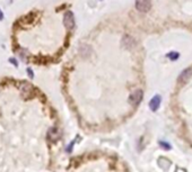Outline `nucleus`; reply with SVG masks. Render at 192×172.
<instances>
[{
  "mask_svg": "<svg viewBox=\"0 0 192 172\" xmlns=\"http://www.w3.org/2000/svg\"><path fill=\"white\" fill-rule=\"evenodd\" d=\"M136 8L140 13H148L152 8V0H136Z\"/></svg>",
  "mask_w": 192,
  "mask_h": 172,
  "instance_id": "f257e3e1",
  "label": "nucleus"
},
{
  "mask_svg": "<svg viewBox=\"0 0 192 172\" xmlns=\"http://www.w3.org/2000/svg\"><path fill=\"white\" fill-rule=\"evenodd\" d=\"M142 97H143L142 90L138 89V90L133 91V92L130 94V97H129V103H130L132 106H138L141 103V100H142Z\"/></svg>",
  "mask_w": 192,
  "mask_h": 172,
  "instance_id": "f03ea898",
  "label": "nucleus"
},
{
  "mask_svg": "<svg viewBox=\"0 0 192 172\" xmlns=\"http://www.w3.org/2000/svg\"><path fill=\"white\" fill-rule=\"evenodd\" d=\"M64 25L67 29H72L75 26V16L72 11H66L64 15Z\"/></svg>",
  "mask_w": 192,
  "mask_h": 172,
  "instance_id": "7ed1b4c3",
  "label": "nucleus"
},
{
  "mask_svg": "<svg viewBox=\"0 0 192 172\" xmlns=\"http://www.w3.org/2000/svg\"><path fill=\"white\" fill-rule=\"evenodd\" d=\"M136 40L132 36L130 35H124L123 38H122V46L124 49H128V50H132L135 46H136Z\"/></svg>",
  "mask_w": 192,
  "mask_h": 172,
  "instance_id": "20e7f679",
  "label": "nucleus"
},
{
  "mask_svg": "<svg viewBox=\"0 0 192 172\" xmlns=\"http://www.w3.org/2000/svg\"><path fill=\"white\" fill-rule=\"evenodd\" d=\"M192 77V69L191 67H188V69H185L181 74L179 76V79H178V82L179 83H185L188 80L190 79Z\"/></svg>",
  "mask_w": 192,
  "mask_h": 172,
  "instance_id": "39448f33",
  "label": "nucleus"
},
{
  "mask_svg": "<svg viewBox=\"0 0 192 172\" xmlns=\"http://www.w3.org/2000/svg\"><path fill=\"white\" fill-rule=\"evenodd\" d=\"M19 88H20V92H22L24 98H28L33 93V88L29 83H22Z\"/></svg>",
  "mask_w": 192,
  "mask_h": 172,
  "instance_id": "423d86ee",
  "label": "nucleus"
},
{
  "mask_svg": "<svg viewBox=\"0 0 192 172\" xmlns=\"http://www.w3.org/2000/svg\"><path fill=\"white\" fill-rule=\"evenodd\" d=\"M161 101H162L161 96L156 94L155 97L152 98V100H150V103H149V108H150L153 111H156V110L159 108V106H161Z\"/></svg>",
  "mask_w": 192,
  "mask_h": 172,
  "instance_id": "0eeeda50",
  "label": "nucleus"
},
{
  "mask_svg": "<svg viewBox=\"0 0 192 172\" xmlns=\"http://www.w3.org/2000/svg\"><path fill=\"white\" fill-rule=\"evenodd\" d=\"M48 137H49V140L51 141V142H55V141H58L59 140V137H60V132H59V130L58 128H55V127H52L49 130V132H48Z\"/></svg>",
  "mask_w": 192,
  "mask_h": 172,
  "instance_id": "6e6552de",
  "label": "nucleus"
},
{
  "mask_svg": "<svg viewBox=\"0 0 192 172\" xmlns=\"http://www.w3.org/2000/svg\"><path fill=\"white\" fill-rule=\"evenodd\" d=\"M166 56L169 60H172V61H176L180 57V54L178 52H169V53L166 54Z\"/></svg>",
  "mask_w": 192,
  "mask_h": 172,
  "instance_id": "1a4fd4ad",
  "label": "nucleus"
},
{
  "mask_svg": "<svg viewBox=\"0 0 192 172\" xmlns=\"http://www.w3.org/2000/svg\"><path fill=\"white\" fill-rule=\"evenodd\" d=\"M159 145L163 146V148H165V150H169V148H171V145L165 143V142H159Z\"/></svg>",
  "mask_w": 192,
  "mask_h": 172,
  "instance_id": "9d476101",
  "label": "nucleus"
},
{
  "mask_svg": "<svg viewBox=\"0 0 192 172\" xmlns=\"http://www.w3.org/2000/svg\"><path fill=\"white\" fill-rule=\"evenodd\" d=\"M27 73L29 74V77H31V78H33V77H34V73H33V71H32L31 69H27Z\"/></svg>",
  "mask_w": 192,
  "mask_h": 172,
  "instance_id": "9b49d317",
  "label": "nucleus"
},
{
  "mask_svg": "<svg viewBox=\"0 0 192 172\" xmlns=\"http://www.w3.org/2000/svg\"><path fill=\"white\" fill-rule=\"evenodd\" d=\"M2 18H3V13H2V11L0 10V20H1Z\"/></svg>",
  "mask_w": 192,
  "mask_h": 172,
  "instance_id": "f8f14e48",
  "label": "nucleus"
}]
</instances>
